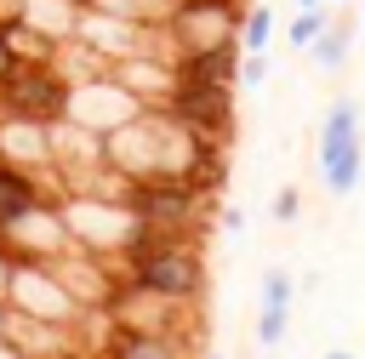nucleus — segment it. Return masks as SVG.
Instances as JSON below:
<instances>
[{"mask_svg": "<svg viewBox=\"0 0 365 359\" xmlns=\"http://www.w3.org/2000/svg\"><path fill=\"white\" fill-rule=\"evenodd\" d=\"M297 302V279L285 268H268L262 274V308H291Z\"/></svg>", "mask_w": 365, "mask_h": 359, "instance_id": "obj_16", "label": "nucleus"}, {"mask_svg": "<svg viewBox=\"0 0 365 359\" xmlns=\"http://www.w3.org/2000/svg\"><path fill=\"white\" fill-rule=\"evenodd\" d=\"M125 205L137 211V222L148 234H194V222L205 217V199L188 177H148L125 188Z\"/></svg>", "mask_w": 365, "mask_h": 359, "instance_id": "obj_3", "label": "nucleus"}, {"mask_svg": "<svg viewBox=\"0 0 365 359\" xmlns=\"http://www.w3.org/2000/svg\"><path fill=\"white\" fill-rule=\"evenodd\" d=\"M268 80V51H240V85H262Z\"/></svg>", "mask_w": 365, "mask_h": 359, "instance_id": "obj_17", "label": "nucleus"}, {"mask_svg": "<svg viewBox=\"0 0 365 359\" xmlns=\"http://www.w3.org/2000/svg\"><path fill=\"white\" fill-rule=\"evenodd\" d=\"M165 40L177 46V57L217 46V40H240V11L234 0H177L165 17Z\"/></svg>", "mask_w": 365, "mask_h": 359, "instance_id": "obj_7", "label": "nucleus"}, {"mask_svg": "<svg viewBox=\"0 0 365 359\" xmlns=\"http://www.w3.org/2000/svg\"><path fill=\"white\" fill-rule=\"evenodd\" d=\"M46 199H40V182L29 177V165H17V160H6L0 154V234H11L29 211H40Z\"/></svg>", "mask_w": 365, "mask_h": 359, "instance_id": "obj_9", "label": "nucleus"}, {"mask_svg": "<svg viewBox=\"0 0 365 359\" xmlns=\"http://www.w3.org/2000/svg\"><path fill=\"white\" fill-rule=\"evenodd\" d=\"M103 359H182L177 331H143V325H114Z\"/></svg>", "mask_w": 365, "mask_h": 359, "instance_id": "obj_10", "label": "nucleus"}, {"mask_svg": "<svg viewBox=\"0 0 365 359\" xmlns=\"http://www.w3.org/2000/svg\"><path fill=\"white\" fill-rule=\"evenodd\" d=\"M325 23H331V11H325V6H297V17L285 23V40H291L297 51H308V46L319 40V28H325Z\"/></svg>", "mask_w": 365, "mask_h": 359, "instance_id": "obj_14", "label": "nucleus"}, {"mask_svg": "<svg viewBox=\"0 0 365 359\" xmlns=\"http://www.w3.org/2000/svg\"><path fill=\"white\" fill-rule=\"evenodd\" d=\"M120 256H125V279L171 308H188L205 291V256L188 234H148L143 228Z\"/></svg>", "mask_w": 365, "mask_h": 359, "instance_id": "obj_1", "label": "nucleus"}, {"mask_svg": "<svg viewBox=\"0 0 365 359\" xmlns=\"http://www.w3.org/2000/svg\"><path fill=\"white\" fill-rule=\"evenodd\" d=\"M314 171L325 182V194L348 199L359 182H365V131H359V108L342 97L325 108L319 120V137H314Z\"/></svg>", "mask_w": 365, "mask_h": 359, "instance_id": "obj_2", "label": "nucleus"}, {"mask_svg": "<svg viewBox=\"0 0 365 359\" xmlns=\"http://www.w3.org/2000/svg\"><path fill=\"white\" fill-rule=\"evenodd\" d=\"M0 103H6V114H23V120H63L68 80L51 63H11L0 80Z\"/></svg>", "mask_w": 365, "mask_h": 359, "instance_id": "obj_6", "label": "nucleus"}, {"mask_svg": "<svg viewBox=\"0 0 365 359\" xmlns=\"http://www.w3.org/2000/svg\"><path fill=\"white\" fill-rule=\"evenodd\" d=\"M348 51H354V28H348V23H325L319 40L308 46V63H314L319 74H336V68L348 63Z\"/></svg>", "mask_w": 365, "mask_h": 359, "instance_id": "obj_12", "label": "nucleus"}, {"mask_svg": "<svg viewBox=\"0 0 365 359\" xmlns=\"http://www.w3.org/2000/svg\"><path fill=\"white\" fill-rule=\"evenodd\" d=\"M17 57H11V46H6V34H0V80H6V68H11Z\"/></svg>", "mask_w": 365, "mask_h": 359, "instance_id": "obj_20", "label": "nucleus"}, {"mask_svg": "<svg viewBox=\"0 0 365 359\" xmlns=\"http://www.w3.org/2000/svg\"><path fill=\"white\" fill-rule=\"evenodd\" d=\"M285 336H291V308H262L257 313V348H285Z\"/></svg>", "mask_w": 365, "mask_h": 359, "instance_id": "obj_15", "label": "nucleus"}, {"mask_svg": "<svg viewBox=\"0 0 365 359\" xmlns=\"http://www.w3.org/2000/svg\"><path fill=\"white\" fill-rule=\"evenodd\" d=\"M297 6H325V0H297Z\"/></svg>", "mask_w": 365, "mask_h": 359, "instance_id": "obj_22", "label": "nucleus"}, {"mask_svg": "<svg viewBox=\"0 0 365 359\" xmlns=\"http://www.w3.org/2000/svg\"><path fill=\"white\" fill-rule=\"evenodd\" d=\"M297 211H302V194H297V188H279V194H274V205H268V217H274V222H297Z\"/></svg>", "mask_w": 365, "mask_h": 359, "instance_id": "obj_18", "label": "nucleus"}, {"mask_svg": "<svg viewBox=\"0 0 365 359\" xmlns=\"http://www.w3.org/2000/svg\"><path fill=\"white\" fill-rule=\"evenodd\" d=\"M359 23H365V0H359Z\"/></svg>", "mask_w": 365, "mask_h": 359, "instance_id": "obj_23", "label": "nucleus"}, {"mask_svg": "<svg viewBox=\"0 0 365 359\" xmlns=\"http://www.w3.org/2000/svg\"><path fill=\"white\" fill-rule=\"evenodd\" d=\"M6 302H11L17 313L57 319V325H74V313H80L74 291H68V285L57 279V268H51V262H40V256H29V262H17V256H11V285H6Z\"/></svg>", "mask_w": 365, "mask_h": 359, "instance_id": "obj_5", "label": "nucleus"}, {"mask_svg": "<svg viewBox=\"0 0 365 359\" xmlns=\"http://www.w3.org/2000/svg\"><path fill=\"white\" fill-rule=\"evenodd\" d=\"M274 40V6H251L240 17V51H268Z\"/></svg>", "mask_w": 365, "mask_h": 359, "instance_id": "obj_13", "label": "nucleus"}, {"mask_svg": "<svg viewBox=\"0 0 365 359\" xmlns=\"http://www.w3.org/2000/svg\"><path fill=\"white\" fill-rule=\"evenodd\" d=\"M23 23H34L40 34H51L63 46L80 28V0H23Z\"/></svg>", "mask_w": 365, "mask_h": 359, "instance_id": "obj_11", "label": "nucleus"}, {"mask_svg": "<svg viewBox=\"0 0 365 359\" xmlns=\"http://www.w3.org/2000/svg\"><path fill=\"white\" fill-rule=\"evenodd\" d=\"M319 359H354V353H348V348H331V353H319Z\"/></svg>", "mask_w": 365, "mask_h": 359, "instance_id": "obj_21", "label": "nucleus"}, {"mask_svg": "<svg viewBox=\"0 0 365 359\" xmlns=\"http://www.w3.org/2000/svg\"><path fill=\"white\" fill-rule=\"evenodd\" d=\"M165 108H171L182 125H194L200 137H222V131L234 125V85H217V80H188V74H177V85H171Z\"/></svg>", "mask_w": 365, "mask_h": 359, "instance_id": "obj_8", "label": "nucleus"}, {"mask_svg": "<svg viewBox=\"0 0 365 359\" xmlns=\"http://www.w3.org/2000/svg\"><path fill=\"white\" fill-rule=\"evenodd\" d=\"M148 103L114 74V68H103V74H86V80H68V120H80V125H91V131H120L131 114H143Z\"/></svg>", "mask_w": 365, "mask_h": 359, "instance_id": "obj_4", "label": "nucleus"}, {"mask_svg": "<svg viewBox=\"0 0 365 359\" xmlns=\"http://www.w3.org/2000/svg\"><path fill=\"white\" fill-rule=\"evenodd\" d=\"M0 359H29V353H23V348H17L11 336H0Z\"/></svg>", "mask_w": 365, "mask_h": 359, "instance_id": "obj_19", "label": "nucleus"}]
</instances>
